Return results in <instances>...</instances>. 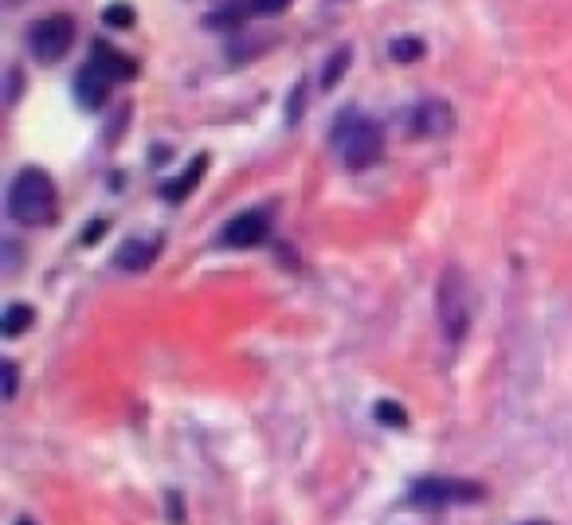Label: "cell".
I'll use <instances>...</instances> for the list:
<instances>
[{"label":"cell","mask_w":572,"mask_h":525,"mask_svg":"<svg viewBox=\"0 0 572 525\" xmlns=\"http://www.w3.org/2000/svg\"><path fill=\"white\" fill-rule=\"evenodd\" d=\"M330 142H334L337 157L349 165V169H369L384 149L381 126L365 114V110H341L330 130Z\"/></svg>","instance_id":"obj_1"},{"label":"cell","mask_w":572,"mask_h":525,"mask_svg":"<svg viewBox=\"0 0 572 525\" xmlns=\"http://www.w3.org/2000/svg\"><path fill=\"white\" fill-rule=\"evenodd\" d=\"M55 181H51L44 169H20L16 181L8 185V212L16 224H28V228H40L55 220Z\"/></svg>","instance_id":"obj_2"},{"label":"cell","mask_w":572,"mask_h":525,"mask_svg":"<svg viewBox=\"0 0 572 525\" xmlns=\"http://www.w3.org/2000/svg\"><path fill=\"white\" fill-rule=\"evenodd\" d=\"M471 287H467V275L459 267H447L439 290H435V314H439V326L447 341H463L471 330Z\"/></svg>","instance_id":"obj_3"},{"label":"cell","mask_w":572,"mask_h":525,"mask_svg":"<svg viewBox=\"0 0 572 525\" xmlns=\"http://www.w3.org/2000/svg\"><path fill=\"white\" fill-rule=\"evenodd\" d=\"M482 486L478 482H463V478H420L408 494L412 506L420 510H435V506H467V502H482Z\"/></svg>","instance_id":"obj_4"},{"label":"cell","mask_w":572,"mask_h":525,"mask_svg":"<svg viewBox=\"0 0 572 525\" xmlns=\"http://www.w3.org/2000/svg\"><path fill=\"white\" fill-rule=\"evenodd\" d=\"M32 55L40 59V63H59L67 48L75 44V20L71 16H63V12H55V16H44L36 28H32Z\"/></svg>","instance_id":"obj_5"},{"label":"cell","mask_w":572,"mask_h":525,"mask_svg":"<svg viewBox=\"0 0 572 525\" xmlns=\"http://www.w3.org/2000/svg\"><path fill=\"white\" fill-rule=\"evenodd\" d=\"M271 232V216L267 212H239L236 220H228V228L220 232V243L232 247V251H247V247H259Z\"/></svg>","instance_id":"obj_6"},{"label":"cell","mask_w":572,"mask_h":525,"mask_svg":"<svg viewBox=\"0 0 572 525\" xmlns=\"http://www.w3.org/2000/svg\"><path fill=\"white\" fill-rule=\"evenodd\" d=\"M455 126V114H451V106L443 102V98H428V102H420L416 110H412V130L420 134V138H439V134H447Z\"/></svg>","instance_id":"obj_7"},{"label":"cell","mask_w":572,"mask_h":525,"mask_svg":"<svg viewBox=\"0 0 572 525\" xmlns=\"http://www.w3.org/2000/svg\"><path fill=\"white\" fill-rule=\"evenodd\" d=\"M75 98H79L83 110H98V106L110 98V79H106L98 67L87 63V67L75 75Z\"/></svg>","instance_id":"obj_8"},{"label":"cell","mask_w":572,"mask_h":525,"mask_svg":"<svg viewBox=\"0 0 572 525\" xmlns=\"http://www.w3.org/2000/svg\"><path fill=\"white\" fill-rule=\"evenodd\" d=\"M91 67H98L110 83H122V79H134V75H138L134 59H126L122 51H114L110 44H95V48H91Z\"/></svg>","instance_id":"obj_9"},{"label":"cell","mask_w":572,"mask_h":525,"mask_svg":"<svg viewBox=\"0 0 572 525\" xmlns=\"http://www.w3.org/2000/svg\"><path fill=\"white\" fill-rule=\"evenodd\" d=\"M157 255H161V243H157V239H130V243L114 255V267H122V271H130V275H138V271H145Z\"/></svg>","instance_id":"obj_10"},{"label":"cell","mask_w":572,"mask_h":525,"mask_svg":"<svg viewBox=\"0 0 572 525\" xmlns=\"http://www.w3.org/2000/svg\"><path fill=\"white\" fill-rule=\"evenodd\" d=\"M204 173H208V157L200 153V157H192V165L185 169V173H181V177H177V181H169V185L161 189V192H165V200L181 204V200H185V196H189V192L200 185V177H204Z\"/></svg>","instance_id":"obj_11"},{"label":"cell","mask_w":572,"mask_h":525,"mask_svg":"<svg viewBox=\"0 0 572 525\" xmlns=\"http://www.w3.org/2000/svg\"><path fill=\"white\" fill-rule=\"evenodd\" d=\"M36 322V314H32V306H24V302H12L8 310H4V322H0V334L4 337H20L28 326Z\"/></svg>","instance_id":"obj_12"},{"label":"cell","mask_w":572,"mask_h":525,"mask_svg":"<svg viewBox=\"0 0 572 525\" xmlns=\"http://www.w3.org/2000/svg\"><path fill=\"white\" fill-rule=\"evenodd\" d=\"M349 63H353V55H349V48H337L334 55H330V63H326V71H322V91H334L337 79L349 71Z\"/></svg>","instance_id":"obj_13"},{"label":"cell","mask_w":572,"mask_h":525,"mask_svg":"<svg viewBox=\"0 0 572 525\" xmlns=\"http://www.w3.org/2000/svg\"><path fill=\"white\" fill-rule=\"evenodd\" d=\"M134 20H138V8L126 0L106 4V12H102V24H110V28H134Z\"/></svg>","instance_id":"obj_14"},{"label":"cell","mask_w":572,"mask_h":525,"mask_svg":"<svg viewBox=\"0 0 572 525\" xmlns=\"http://www.w3.org/2000/svg\"><path fill=\"white\" fill-rule=\"evenodd\" d=\"M424 40H416V36H400V40H392V59L396 63H416V59H424Z\"/></svg>","instance_id":"obj_15"},{"label":"cell","mask_w":572,"mask_h":525,"mask_svg":"<svg viewBox=\"0 0 572 525\" xmlns=\"http://www.w3.org/2000/svg\"><path fill=\"white\" fill-rule=\"evenodd\" d=\"M377 420L392 424V428H408V412H400L392 400H381V404H377Z\"/></svg>","instance_id":"obj_16"},{"label":"cell","mask_w":572,"mask_h":525,"mask_svg":"<svg viewBox=\"0 0 572 525\" xmlns=\"http://www.w3.org/2000/svg\"><path fill=\"white\" fill-rule=\"evenodd\" d=\"M290 4H294V0H247V8H251L255 16H275V12H283Z\"/></svg>","instance_id":"obj_17"},{"label":"cell","mask_w":572,"mask_h":525,"mask_svg":"<svg viewBox=\"0 0 572 525\" xmlns=\"http://www.w3.org/2000/svg\"><path fill=\"white\" fill-rule=\"evenodd\" d=\"M0 373H4V400H12V396H16V365H12V361H4V365H0Z\"/></svg>","instance_id":"obj_18"},{"label":"cell","mask_w":572,"mask_h":525,"mask_svg":"<svg viewBox=\"0 0 572 525\" xmlns=\"http://www.w3.org/2000/svg\"><path fill=\"white\" fill-rule=\"evenodd\" d=\"M102 232H106V220H98V224H87V232H83V243H95Z\"/></svg>","instance_id":"obj_19"},{"label":"cell","mask_w":572,"mask_h":525,"mask_svg":"<svg viewBox=\"0 0 572 525\" xmlns=\"http://www.w3.org/2000/svg\"><path fill=\"white\" fill-rule=\"evenodd\" d=\"M302 95H306V91L298 87V91H294V98H290V122H298V114H302Z\"/></svg>","instance_id":"obj_20"},{"label":"cell","mask_w":572,"mask_h":525,"mask_svg":"<svg viewBox=\"0 0 572 525\" xmlns=\"http://www.w3.org/2000/svg\"><path fill=\"white\" fill-rule=\"evenodd\" d=\"M525 525H549V522H525Z\"/></svg>","instance_id":"obj_21"}]
</instances>
